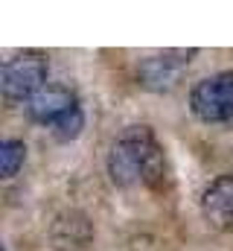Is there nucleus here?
Listing matches in <instances>:
<instances>
[{
    "label": "nucleus",
    "mask_w": 233,
    "mask_h": 251,
    "mask_svg": "<svg viewBox=\"0 0 233 251\" xmlns=\"http://www.w3.org/2000/svg\"><path fill=\"white\" fill-rule=\"evenodd\" d=\"M47 82V56L41 50H23L12 59H6L0 73V88L6 100H29L35 97Z\"/></svg>",
    "instance_id": "7ed1b4c3"
},
{
    "label": "nucleus",
    "mask_w": 233,
    "mask_h": 251,
    "mask_svg": "<svg viewBox=\"0 0 233 251\" xmlns=\"http://www.w3.org/2000/svg\"><path fill=\"white\" fill-rule=\"evenodd\" d=\"M189 111L201 123L233 126V70L201 79L189 91Z\"/></svg>",
    "instance_id": "f03ea898"
},
{
    "label": "nucleus",
    "mask_w": 233,
    "mask_h": 251,
    "mask_svg": "<svg viewBox=\"0 0 233 251\" xmlns=\"http://www.w3.org/2000/svg\"><path fill=\"white\" fill-rule=\"evenodd\" d=\"M201 213L216 231H233V173L219 176L204 187Z\"/></svg>",
    "instance_id": "423d86ee"
},
{
    "label": "nucleus",
    "mask_w": 233,
    "mask_h": 251,
    "mask_svg": "<svg viewBox=\"0 0 233 251\" xmlns=\"http://www.w3.org/2000/svg\"><path fill=\"white\" fill-rule=\"evenodd\" d=\"M76 105H79L76 94L70 88H64V85H44L35 97H29L23 102L29 120H35V123H41V126H53L70 108H76Z\"/></svg>",
    "instance_id": "39448f33"
},
{
    "label": "nucleus",
    "mask_w": 233,
    "mask_h": 251,
    "mask_svg": "<svg viewBox=\"0 0 233 251\" xmlns=\"http://www.w3.org/2000/svg\"><path fill=\"white\" fill-rule=\"evenodd\" d=\"M23 161H26V146H23V140L9 137V140L0 143V176H3V178L18 176V170L23 167Z\"/></svg>",
    "instance_id": "0eeeda50"
},
{
    "label": "nucleus",
    "mask_w": 233,
    "mask_h": 251,
    "mask_svg": "<svg viewBox=\"0 0 233 251\" xmlns=\"http://www.w3.org/2000/svg\"><path fill=\"white\" fill-rule=\"evenodd\" d=\"M192 59V50L184 53V50H172V53H161V56H149L137 64V82L146 88V91H155V94H163V91H172L175 85L184 79L186 67Z\"/></svg>",
    "instance_id": "20e7f679"
},
{
    "label": "nucleus",
    "mask_w": 233,
    "mask_h": 251,
    "mask_svg": "<svg viewBox=\"0 0 233 251\" xmlns=\"http://www.w3.org/2000/svg\"><path fill=\"white\" fill-rule=\"evenodd\" d=\"M82 128H85V114H82V108L76 105V108H70L61 120L50 126V131L56 134L58 140H76L79 134H82Z\"/></svg>",
    "instance_id": "6e6552de"
},
{
    "label": "nucleus",
    "mask_w": 233,
    "mask_h": 251,
    "mask_svg": "<svg viewBox=\"0 0 233 251\" xmlns=\"http://www.w3.org/2000/svg\"><path fill=\"white\" fill-rule=\"evenodd\" d=\"M108 176L116 187L149 184L161 187L166 178V161L158 137L149 126H128L108 152Z\"/></svg>",
    "instance_id": "f257e3e1"
}]
</instances>
